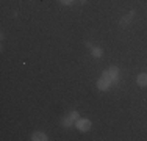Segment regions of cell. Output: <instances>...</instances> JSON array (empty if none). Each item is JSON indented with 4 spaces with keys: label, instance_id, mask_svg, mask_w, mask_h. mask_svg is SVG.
Listing matches in <instances>:
<instances>
[{
    "label": "cell",
    "instance_id": "4",
    "mask_svg": "<svg viewBox=\"0 0 147 141\" xmlns=\"http://www.w3.org/2000/svg\"><path fill=\"white\" fill-rule=\"evenodd\" d=\"M133 19H135V11H130V13H127L121 20H119V25H121V27H127V25H130V24H131Z\"/></svg>",
    "mask_w": 147,
    "mask_h": 141
},
{
    "label": "cell",
    "instance_id": "10",
    "mask_svg": "<svg viewBox=\"0 0 147 141\" xmlns=\"http://www.w3.org/2000/svg\"><path fill=\"white\" fill-rule=\"evenodd\" d=\"M74 2L75 0H59V3H63V5H72Z\"/></svg>",
    "mask_w": 147,
    "mask_h": 141
},
{
    "label": "cell",
    "instance_id": "1",
    "mask_svg": "<svg viewBox=\"0 0 147 141\" xmlns=\"http://www.w3.org/2000/svg\"><path fill=\"white\" fill-rule=\"evenodd\" d=\"M102 75L103 77H108L113 85H117L119 82H121V77H119V69L116 68V66H111V68H108L107 70H103Z\"/></svg>",
    "mask_w": 147,
    "mask_h": 141
},
{
    "label": "cell",
    "instance_id": "9",
    "mask_svg": "<svg viewBox=\"0 0 147 141\" xmlns=\"http://www.w3.org/2000/svg\"><path fill=\"white\" fill-rule=\"evenodd\" d=\"M69 116H71V118H72L74 121H75V122H77V121H78V119H80V115H78V113H77V111H72V113H71V115H69Z\"/></svg>",
    "mask_w": 147,
    "mask_h": 141
},
{
    "label": "cell",
    "instance_id": "5",
    "mask_svg": "<svg viewBox=\"0 0 147 141\" xmlns=\"http://www.w3.org/2000/svg\"><path fill=\"white\" fill-rule=\"evenodd\" d=\"M136 83L138 86H147V72H142L136 77Z\"/></svg>",
    "mask_w": 147,
    "mask_h": 141
},
{
    "label": "cell",
    "instance_id": "7",
    "mask_svg": "<svg viewBox=\"0 0 147 141\" xmlns=\"http://www.w3.org/2000/svg\"><path fill=\"white\" fill-rule=\"evenodd\" d=\"M61 124L66 127V129H69V127H72L74 124H75V121L71 118V116H66V118H63V121H61Z\"/></svg>",
    "mask_w": 147,
    "mask_h": 141
},
{
    "label": "cell",
    "instance_id": "11",
    "mask_svg": "<svg viewBox=\"0 0 147 141\" xmlns=\"http://www.w3.org/2000/svg\"><path fill=\"white\" fill-rule=\"evenodd\" d=\"M80 3H82V5H85V3H86V0H80Z\"/></svg>",
    "mask_w": 147,
    "mask_h": 141
},
{
    "label": "cell",
    "instance_id": "8",
    "mask_svg": "<svg viewBox=\"0 0 147 141\" xmlns=\"http://www.w3.org/2000/svg\"><path fill=\"white\" fill-rule=\"evenodd\" d=\"M91 54H92L94 58H102V55H103V50L100 47H92L91 49Z\"/></svg>",
    "mask_w": 147,
    "mask_h": 141
},
{
    "label": "cell",
    "instance_id": "3",
    "mask_svg": "<svg viewBox=\"0 0 147 141\" xmlns=\"http://www.w3.org/2000/svg\"><path fill=\"white\" fill-rule=\"evenodd\" d=\"M111 86H113V83H111V80L108 79V77L102 75L99 80H97V88H99L100 91H108Z\"/></svg>",
    "mask_w": 147,
    "mask_h": 141
},
{
    "label": "cell",
    "instance_id": "6",
    "mask_svg": "<svg viewBox=\"0 0 147 141\" xmlns=\"http://www.w3.org/2000/svg\"><path fill=\"white\" fill-rule=\"evenodd\" d=\"M31 140L33 141H47L49 138L44 132H34L33 135H31Z\"/></svg>",
    "mask_w": 147,
    "mask_h": 141
},
{
    "label": "cell",
    "instance_id": "2",
    "mask_svg": "<svg viewBox=\"0 0 147 141\" xmlns=\"http://www.w3.org/2000/svg\"><path fill=\"white\" fill-rule=\"evenodd\" d=\"M91 125H92V124H91V121H89V119H86V118H85V119L80 118L78 121L75 122V127L80 130V132H89V130H91Z\"/></svg>",
    "mask_w": 147,
    "mask_h": 141
}]
</instances>
